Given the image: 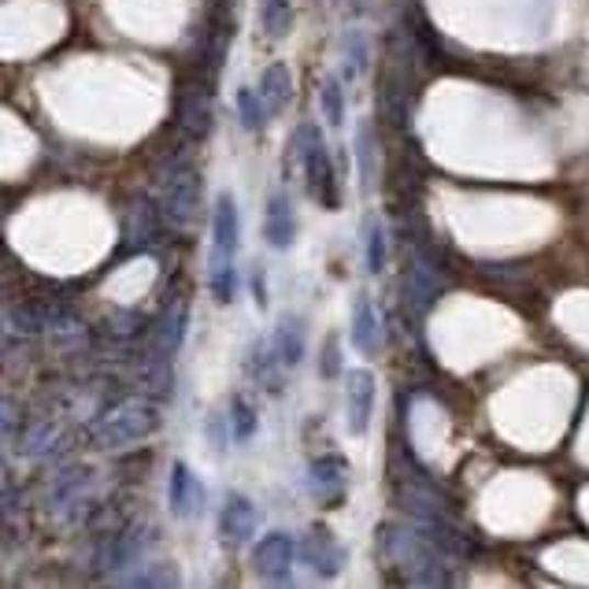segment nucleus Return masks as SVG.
Instances as JSON below:
<instances>
[{
	"label": "nucleus",
	"mask_w": 589,
	"mask_h": 589,
	"mask_svg": "<svg viewBox=\"0 0 589 589\" xmlns=\"http://www.w3.org/2000/svg\"><path fill=\"white\" fill-rule=\"evenodd\" d=\"M386 268V230H382L378 219L367 223V271L371 274H382Z\"/></svg>",
	"instance_id": "28"
},
{
	"label": "nucleus",
	"mask_w": 589,
	"mask_h": 589,
	"mask_svg": "<svg viewBox=\"0 0 589 589\" xmlns=\"http://www.w3.org/2000/svg\"><path fill=\"white\" fill-rule=\"evenodd\" d=\"M252 293H257V304L263 308V304H268V286H263V274L260 271L252 274Z\"/></svg>",
	"instance_id": "32"
},
{
	"label": "nucleus",
	"mask_w": 589,
	"mask_h": 589,
	"mask_svg": "<svg viewBox=\"0 0 589 589\" xmlns=\"http://www.w3.org/2000/svg\"><path fill=\"white\" fill-rule=\"evenodd\" d=\"M263 238H268L271 249L286 252L293 238H297V223H293V208L286 201V193H274L268 201V215H263Z\"/></svg>",
	"instance_id": "14"
},
{
	"label": "nucleus",
	"mask_w": 589,
	"mask_h": 589,
	"mask_svg": "<svg viewBox=\"0 0 589 589\" xmlns=\"http://www.w3.org/2000/svg\"><path fill=\"white\" fill-rule=\"evenodd\" d=\"M227 423H230V438L234 441H249L252 434H257V423H260L257 408H252L245 397H230V419H227Z\"/></svg>",
	"instance_id": "26"
},
{
	"label": "nucleus",
	"mask_w": 589,
	"mask_h": 589,
	"mask_svg": "<svg viewBox=\"0 0 589 589\" xmlns=\"http://www.w3.org/2000/svg\"><path fill=\"white\" fill-rule=\"evenodd\" d=\"M212 260H234L241 241V215H238V201L234 193L223 190L215 196V212H212Z\"/></svg>",
	"instance_id": "9"
},
{
	"label": "nucleus",
	"mask_w": 589,
	"mask_h": 589,
	"mask_svg": "<svg viewBox=\"0 0 589 589\" xmlns=\"http://www.w3.org/2000/svg\"><path fill=\"white\" fill-rule=\"evenodd\" d=\"M156 230H160V208H156V201H149V196H137L131 204L126 238H131V245H149L156 238Z\"/></svg>",
	"instance_id": "20"
},
{
	"label": "nucleus",
	"mask_w": 589,
	"mask_h": 589,
	"mask_svg": "<svg viewBox=\"0 0 589 589\" xmlns=\"http://www.w3.org/2000/svg\"><path fill=\"white\" fill-rule=\"evenodd\" d=\"M290 152L301 156L304 163V179H308V193L316 196L322 208H338L341 196H338V171H333V160H330V149L322 141L319 126L312 123H301L297 134L290 141Z\"/></svg>",
	"instance_id": "2"
},
{
	"label": "nucleus",
	"mask_w": 589,
	"mask_h": 589,
	"mask_svg": "<svg viewBox=\"0 0 589 589\" xmlns=\"http://www.w3.org/2000/svg\"><path fill=\"white\" fill-rule=\"evenodd\" d=\"M293 556H297V542L290 534H282V530H274V534L260 537L257 548H252V567L268 582H286L293 571Z\"/></svg>",
	"instance_id": "6"
},
{
	"label": "nucleus",
	"mask_w": 589,
	"mask_h": 589,
	"mask_svg": "<svg viewBox=\"0 0 589 589\" xmlns=\"http://www.w3.org/2000/svg\"><path fill=\"white\" fill-rule=\"evenodd\" d=\"M167 500H171V512L179 519H193V516L204 512V486H201V478L190 471V464H182V460L171 467Z\"/></svg>",
	"instance_id": "10"
},
{
	"label": "nucleus",
	"mask_w": 589,
	"mask_h": 589,
	"mask_svg": "<svg viewBox=\"0 0 589 589\" xmlns=\"http://www.w3.org/2000/svg\"><path fill=\"white\" fill-rule=\"evenodd\" d=\"M274 349H279V356L286 367H297L304 360V341H308V333H304V319L301 316H282L279 327H274Z\"/></svg>",
	"instance_id": "18"
},
{
	"label": "nucleus",
	"mask_w": 589,
	"mask_h": 589,
	"mask_svg": "<svg viewBox=\"0 0 589 589\" xmlns=\"http://www.w3.org/2000/svg\"><path fill=\"white\" fill-rule=\"evenodd\" d=\"M356 163H360V182L375 185V134H371V126L363 123L356 131Z\"/></svg>",
	"instance_id": "27"
},
{
	"label": "nucleus",
	"mask_w": 589,
	"mask_h": 589,
	"mask_svg": "<svg viewBox=\"0 0 589 589\" xmlns=\"http://www.w3.org/2000/svg\"><path fill=\"white\" fill-rule=\"evenodd\" d=\"M137 553H141V537H137V530H126L115 542H107L101 564H104V571H126L137 559Z\"/></svg>",
	"instance_id": "21"
},
{
	"label": "nucleus",
	"mask_w": 589,
	"mask_h": 589,
	"mask_svg": "<svg viewBox=\"0 0 589 589\" xmlns=\"http://www.w3.org/2000/svg\"><path fill=\"white\" fill-rule=\"evenodd\" d=\"M156 427H160V419H156L152 405H145V400H123V405L107 408L104 416H97V423L90 427V438L101 449H123V445H134V441L149 438Z\"/></svg>",
	"instance_id": "3"
},
{
	"label": "nucleus",
	"mask_w": 589,
	"mask_h": 589,
	"mask_svg": "<svg viewBox=\"0 0 589 589\" xmlns=\"http://www.w3.org/2000/svg\"><path fill=\"white\" fill-rule=\"evenodd\" d=\"M238 115H241V126L249 134L263 131V123H268V107H263V97L257 90H249V86H241V90H238Z\"/></svg>",
	"instance_id": "24"
},
{
	"label": "nucleus",
	"mask_w": 589,
	"mask_h": 589,
	"mask_svg": "<svg viewBox=\"0 0 589 589\" xmlns=\"http://www.w3.org/2000/svg\"><path fill=\"white\" fill-rule=\"evenodd\" d=\"M319 375H322V378H338V375H341V349H338V338H327V349L319 352Z\"/></svg>",
	"instance_id": "29"
},
{
	"label": "nucleus",
	"mask_w": 589,
	"mask_h": 589,
	"mask_svg": "<svg viewBox=\"0 0 589 589\" xmlns=\"http://www.w3.org/2000/svg\"><path fill=\"white\" fill-rule=\"evenodd\" d=\"M260 23H263V34L274 37V42L286 37L293 26V0H263Z\"/></svg>",
	"instance_id": "22"
},
{
	"label": "nucleus",
	"mask_w": 589,
	"mask_h": 589,
	"mask_svg": "<svg viewBox=\"0 0 589 589\" xmlns=\"http://www.w3.org/2000/svg\"><path fill=\"white\" fill-rule=\"evenodd\" d=\"M257 526H260L257 505H252L245 494H230L227 505H223V512H219L223 537H230V542H249V537L257 534Z\"/></svg>",
	"instance_id": "12"
},
{
	"label": "nucleus",
	"mask_w": 589,
	"mask_h": 589,
	"mask_svg": "<svg viewBox=\"0 0 589 589\" xmlns=\"http://www.w3.org/2000/svg\"><path fill=\"white\" fill-rule=\"evenodd\" d=\"M349 71H363L367 67V45H363V37L360 34H349Z\"/></svg>",
	"instance_id": "30"
},
{
	"label": "nucleus",
	"mask_w": 589,
	"mask_h": 589,
	"mask_svg": "<svg viewBox=\"0 0 589 589\" xmlns=\"http://www.w3.org/2000/svg\"><path fill=\"white\" fill-rule=\"evenodd\" d=\"M212 297L215 304H230L234 293H238V268H234V260H212Z\"/></svg>",
	"instance_id": "23"
},
{
	"label": "nucleus",
	"mask_w": 589,
	"mask_h": 589,
	"mask_svg": "<svg viewBox=\"0 0 589 589\" xmlns=\"http://www.w3.org/2000/svg\"><path fill=\"white\" fill-rule=\"evenodd\" d=\"M352 346H356L363 356H375L382 349V322L367 297H360L356 308H352Z\"/></svg>",
	"instance_id": "17"
},
{
	"label": "nucleus",
	"mask_w": 589,
	"mask_h": 589,
	"mask_svg": "<svg viewBox=\"0 0 589 589\" xmlns=\"http://www.w3.org/2000/svg\"><path fill=\"white\" fill-rule=\"evenodd\" d=\"M260 97H263V107H268V115H282V112H286V104L293 101V75H290L286 64L263 67Z\"/></svg>",
	"instance_id": "16"
},
{
	"label": "nucleus",
	"mask_w": 589,
	"mask_h": 589,
	"mask_svg": "<svg viewBox=\"0 0 589 589\" xmlns=\"http://www.w3.org/2000/svg\"><path fill=\"white\" fill-rule=\"evenodd\" d=\"M297 556L304 559V567H308L316 578H333V575H341V567H346V548L333 542V534L322 526H312L308 534L301 537Z\"/></svg>",
	"instance_id": "5"
},
{
	"label": "nucleus",
	"mask_w": 589,
	"mask_h": 589,
	"mask_svg": "<svg viewBox=\"0 0 589 589\" xmlns=\"http://www.w3.org/2000/svg\"><path fill=\"white\" fill-rule=\"evenodd\" d=\"M375 375L356 367L349 375V393H346V427L352 438H363L371 430V416H375Z\"/></svg>",
	"instance_id": "7"
},
{
	"label": "nucleus",
	"mask_w": 589,
	"mask_h": 589,
	"mask_svg": "<svg viewBox=\"0 0 589 589\" xmlns=\"http://www.w3.org/2000/svg\"><path fill=\"white\" fill-rule=\"evenodd\" d=\"M160 182H163V212L174 227H190L196 219V204H201V174L196 167L179 156V160L163 163L160 171Z\"/></svg>",
	"instance_id": "4"
},
{
	"label": "nucleus",
	"mask_w": 589,
	"mask_h": 589,
	"mask_svg": "<svg viewBox=\"0 0 589 589\" xmlns=\"http://www.w3.org/2000/svg\"><path fill=\"white\" fill-rule=\"evenodd\" d=\"M182 338H185V304H174V308L163 312V319L156 322L152 330V341H156V352L167 360L182 349Z\"/></svg>",
	"instance_id": "19"
},
{
	"label": "nucleus",
	"mask_w": 589,
	"mask_h": 589,
	"mask_svg": "<svg viewBox=\"0 0 589 589\" xmlns=\"http://www.w3.org/2000/svg\"><path fill=\"white\" fill-rule=\"evenodd\" d=\"M282 371H290L282 363L279 349H274V338H257L249 349V375L260 382L263 389L282 393Z\"/></svg>",
	"instance_id": "13"
},
{
	"label": "nucleus",
	"mask_w": 589,
	"mask_h": 589,
	"mask_svg": "<svg viewBox=\"0 0 589 589\" xmlns=\"http://www.w3.org/2000/svg\"><path fill=\"white\" fill-rule=\"evenodd\" d=\"M319 107H322V120H327L330 126L346 123V93H341L338 78H322V86H319Z\"/></svg>",
	"instance_id": "25"
},
{
	"label": "nucleus",
	"mask_w": 589,
	"mask_h": 589,
	"mask_svg": "<svg viewBox=\"0 0 589 589\" xmlns=\"http://www.w3.org/2000/svg\"><path fill=\"white\" fill-rule=\"evenodd\" d=\"M438 290H441V271L419 252L408 268V304H416L419 312H427L430 304H434Z\"/></svg>",
	"instance_id": "15"
},
{
	"label": "nucleus",
	"mask_w": 589,
	"mask_h": 589,
	"mask_svg": "<svg viewBox=\"0 0 589 589\" xmlns=\"http://www.w3.org/2000/svg\"><path fill=\"white\" fill-rule=\"evenodd\" d=\"M134 582L137 586H174V582H179V571L160 564V571H145L141 578H134Z\"/></svg>",
	"instance_id": "31"
},
{
	"label": "nucleus",
	"mask_w": 589,
	"mask_h": 589,
	"mask_svg": "<svg viewBox=\"0 0 589 589\" xmlns=\"http://www.w3.org/2000/svg\"><path fill=\"white\" fill-rule=\"evenodd\" d=\"M308 489L322 508H333L346 500L349 489V464L341 456H319L308 467Z\"/></svg>",
	"instance_id": "8"
},
{
	"label": "nucleus",
	"mask_w": 589,
	"mask_h": 589,
	"mask_svg": "<svg viewBox=\"0 0 589 589\" xmlns=\"http://www.w3.org/2000/svg\"><path fill=\"white\" fill-rule=\"evenodd\" d=\"M378 545L386 548L393 567L408 575L416 586H453V575L445 571L441 548L423 534H411L405 526H378Z\"/></svg>",
	"instance_id": "1"
},
{
	"label": "nucleus",
	"mask_w": 589,
	"mask_h": 589,
	"mask_svg": "<svg viewBox=\"0 0 589 589\" xmlns=\"http://www.w3.org/2000/svg\"><path fill=\"white\" fill-rule=\"evenodd\" d=\"M215 123L212 97L204 86H182L179 93V126L185 137H208Z\"/></svg>",
	"instance_id": "11"
}]
</instances>
